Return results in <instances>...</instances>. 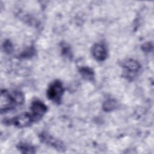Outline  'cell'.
I'll use <instances>...</instances> for the list:
<instances>
[{"label": "cell", "instance_id": "obj_13", "mask_svg": "<svg viewBox=\"0 0 154 154\" xmlns=\"http://www.w3.org/2000/svg\"><path fill=\"white\" fill-rule=\"evenodd\" d=\"M62 52L63 54V55H66L67 57H71L72 56V54H71V51L69 48L67 47V45H64L62 47Z\"/></svg>", "mask_w": 154, "mask_h": 154}, {"label": "cell", "instance_id": "obj_9", "mask_svg": "<svg viewBox=\"0 0 154 154\" xmlns=\"http://www.w3.org/2000/svg\"><path fill=\"white\" fill-rule=\"evenodd\" d=\"M17 148L22 153H35V147L31 144L25 143H20L17 144Z\"/></svg>", "mask_w": 154, "mask_h": 154}, {"label": "cell", "instance_id": "obj_6", "mask_svg": "<svg viewBox=\"0 0 154 154\" xmlns=\"http://www.w3.org/2000/svg\"><path fill=\"white\" fill-rule=\"evenodd\" d=\"M91 54L93 57L97 61H102L105 60L107 56V51L105 47L99 43H96L91 48Z\"/></svg>", "mask_w": 154, "mask_h": 154}, {"label": "cell", "instance_id": "obj_3", "mask_svg": "<svg viewBox=\"0 0 154 154\" xmlns=\"http://www.w3.org/2000/svg\"><path fill=\"white\" fill-rule=\"evenodd\" d=\"M47 110L48 108L43 102L38 99L34 100L31 105V115L33 121L35 122L40 120Z\"/></svg>", "mask_w": 154, "mask_h": 154}, {"label": "cell", "instance_id": "obj_5", "mask_svg": "<svg viewBox=\"0 0 154 154\" xmlns=\"http://www.w3.org/2000/svg\"><path fill=\"white\" fill-rule=\"evenodd\" d=\"M39 138L42 143L49 145L55 148L58 150L64 151L65 150L64 144L61 141L58 140L57 138H55L54 137L47 133L42 132L39 135Z\"/></svg>", "mask_w": 154, "mask_h": 154}, {"label": "cell", "instance_id": "obj_12", "mask_svg": "<svg viewBox=\"0 0 154 154\" xmlns=\"http://www.w3.org/2000/svg\"><path fill=\"white\" fill-rule=\"evenodd\" d=\"M34 54V50L32 49V48H29L28 49L26 50L25 51H24V52L22 53L20 57H31L32 55H33Z\"/></svg>", "mask_w": 154, "mask_h": 154}, {"label": "cell", "instance_id": "obj_14", "mask_svg": "<svg viewBox=\"0 0 154 154\" xmlns=\"http://www.w3.org/2000/svg\"><path fill=\"white\" fill-rule=\"evenodd\" d=\"M142 49L144 50V51H149L150 49H152V45L150 43H145L142 46Z\"/></svg>", "mask_w": 154, "mask_h": 154}, {"label": "cell", "instance_id": "obj_7", "mask_svg": "<svg viewBox=\"0 0 154 154\" xmlns=\"http://www.w3.org/2000/svg\"><path fill=\"white\" fill-rule=\"evenodd\" d=\"M125 72L129 74H134L138 72L140 69V64L138 61L132 59L126 60L122 64Z\"/></svg>", "mask_w": 154, "mask_h": 154}, {"label": "cell", "instance_id": "obj_11", "mask_svg": "<svg viewBox=\"0 0 154 154\" xmlns=\"http://www.w3.org/2000/svg\"><path fill=\"white\" fill-rule=\"evenodd\" d=\"M3 48L5 52L7 54H11L13 51V45L10 40H6L3 44Z\"/></svg>", "mask_w": 154, "mask_h": 154}, {"label": "cell", "instance_id": "obj_4", "mask_svg": "<svg viewBox=\"0 0 154 154\" xmlns=\"http://www.w3.org/2000/svg\"><path fill=\"white\" fill-rule=\"evenodd\" d=\"M33 119L30 114L22 113L20 114L6 122L7 124H13L17 128H25L27 127L33 122Z\"/></svg>", "mask_w": 154, "mask_h": 154}, {"label": "cell", "instance_id": "obj_1", "mask_svg": "<svg viewBox=\"0 0 154 154\" xmlns=\"http://www.w3.org/2000/svg\"><path fill=\"white\" fill-rule=\"evenodd\" d=\"M14 91L11 93L6 90L1 91V112H6L14 109L16 106H19Z\"/></svg>", "mask_w": 154, "mask_h": 154}, {"label": "cell", "instance_id": "obj_8", "mask_svg": "<svg viewBox=\"0 0 154 154\" xmlns=\"http://www.w3.org/2000/svg\"><path fill=\"white\" fill-rule=\"evenodd\" d=\"M79 72L82 77L88 81H93L94 78V71L88 67H81L79 69Z\"/></svg>", "mask_w": 154, "mask_h": 154}, {"label": "cell", "instance_id": "obj_10", "mask_svg": "<svg viewBox=\"0 0 154 154\" xmlns=\"http://www.w3.org/2000/svg\"><path fill=\"white\" fill-rule=\"evenodd\" d=\"M117 102L114 99L106 100L103 104L102 108L105 111H111L116 109Z\"/></svg>", "mask_w": 154, "mask_h": 154}, {"label": "cell", "instance_id": "obj_2", "mask_svg": "<svg viewBox=\"0 0 154 154\" xmlns=\"http://www.w3.org/2000/svg\"><path fill=\"white\" fill-rule=\"evenodd\" d=\"M64 93L62 82L59 80L52 82L48 87L47 90L48 98L57 104H60Z\"/></svg>", "mask_w": 154, "mask_h": 154}]
</instances>
